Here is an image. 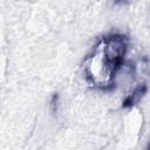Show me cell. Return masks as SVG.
Returning a JSON list of instances; mask_svg holds the SVG:
<instances>
[{
    "label": "cell",
    "instance_id": "1",
    "mask_svg": "<svg viewBox=\"0 0 150 150\" xmlns=\"http://www.w3.org/2000/svg\"><path fill=\"white\" fill-rule=\"evenodd\" d=\"M117 69L107 57L101 42L84 61V73L88 80L97 87L103 88L112 84Z\"/></svg>",
    "mask_w": 150,
    "mask_h": 150
}]
</instances>
